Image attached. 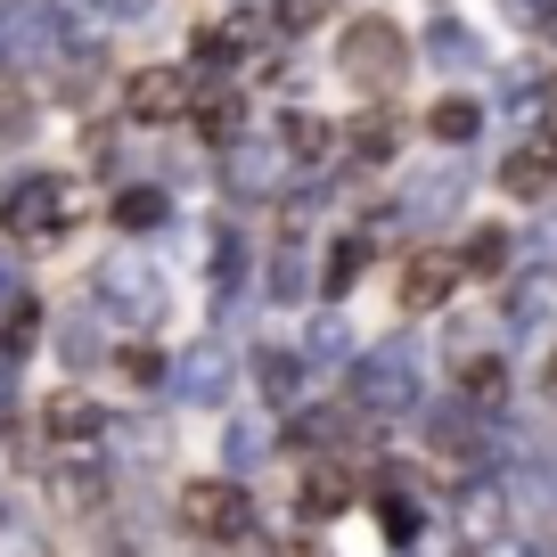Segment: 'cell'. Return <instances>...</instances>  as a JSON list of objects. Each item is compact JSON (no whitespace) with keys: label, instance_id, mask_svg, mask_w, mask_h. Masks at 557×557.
I'll return each instance as SVG.
<instances>
[{"label":"cell","instance_id":"obj_23","mask_svg":"<svg viewBox=\"0 0 557 557\" xmlns=\"http://www.w3.org/2000/svg\"><path fill=\"white\" fill-rule=\"evenodd\" d=\"M58 352H66V361H74V369H83V361H90V352H99V336H90V329H83V320H66V336H58Z\"/></svg>","mask_w":557,"mask_h":557},{"label":"cell","instance_id":"obj_21","mask_svg":"<svg viewBox=\"0 0 557 557\" xmlns=\"http://www.w3.org/2000/svg\"><path fill=\"white\" fill-rule=\"evenodd\" d=\"M0 557H50V549H41L34 524H9V517H0Z\"/></svg>","mask_w":557,"mask_h":557},{"label":"cell","instance_id":"obj_22","mask_svg":"<svg viewBox=\"0 0 557 557\" xmlns=\"http://www.w3.org/2000/svg\"><path fill=\"white\" fill-rule=\"evenodd\" d=\"M329 17V0H278V25H287V34H304V25H320Z\"/></svg>","mask_w":557,"mask_h":557},{"label":"cell","instance_id":"obj_16","mask_svg":"<svg viewBox=\"0 0 557 557\" xmlns=\"http://www.w3.org/2000/svg\"><path fill=\"white\" fill-rule=\"evenodd\" d=\"M329 148H336V132H329V123H320V115H287V157H329Z\"/></svg>","mask_w":557,"mask_h":557},{"label":"cell","instance_id":"obj_7","mask_svg":"<svg viewBox=\"0 0 557 557\" xmlns=\"http://www.w3.org/2000/svg\"><path fill=\"white\" fill-rule=\"evenodd\" d=\"M173 385H181V401H222L230 394V352L222 345H189L181 369H173Z\"/></svg>","mask_w":557,"mask_h":557},{"label":"cell","instance_id":"obj_1","mask_svg":"<svg viewBox=\"0 0 557 557\" xmlns=\"http://www.w3.org/2000/svg\"><path fill=\"white\" fill-rule=\"evenodd\" d=\"M401 66H410V41H401V25H385V17L345 25V41H336V74H345V83H361V90H394V83H401Z\"/></svg>","mask_w":557,"mask_h":557},{"label":"cell","instance_id":"obj_17","mask_svg":"<svg viewBox=\"0 0 557 557\" xmlns=\"http://www.w3.org/2000/svg\"><path fill=\"white\" fill-rule=\"evenodd\" d=\"M115 222H123V230H157V222H164V197H157V189H123V197H115Z\"/></svg>","mask_w":557,"mask_h":557},{"label":"cell","instance_id":"obj_6","mask_svg":"<svg viewBox=\"0 0 557 557\" xmlns=\"http://www.w3.org/2000/svg\"><path fill=\"white\" fill-rule=\"evenodd\" d=\"M361 401H369L377 418L410 410V401H418V369H410V352H377V361H361Z\"/></svg>","mask_w":557,"mask_h":557},{"label":"cell","instance_id":"obj_25","mask_svg":"<svg viewBox=\"0 0 557 557\" xmlns=\"http://www.w3.org/2000/svg\"><path fill=\"white\" fill-rule=\"evenodd\" d=\"M385 533H394V541H418V508H410V500H385Z\"/></svg>","mask_w":557,"mask_h":557},{"label":"cell","instance_id":"obj_20","mask_svg":"<svg viewBox=\"0 0 557 557\" xmlns=\"http://www.w3.org/2000/svg\"><path fill=\"white\" fill-rule=\"evenodd\" d=\"M361 262H369V238H345V246L329 255V287H336V296H345L352 278H361Z\"/></svg>","mask_w":557,"mask_h":557},{"label":"cell","instance_id":"obj_3","mask_svg":"<svg viewBox=\"0 0 557 557\" xmlns=\"http://www.w3.org/2000/svg\"><path fill=\"white\" fill-rule=\"evenodd\" d=\"M181 524H189L197 541H246L255 533V500H246L238 484H189L181 492Z\"/></svg>","mask_w":557,"mask_h":557},{"label":"cell","instance_id":"obj_24","mask_svg":"<svg viewBox=\"0 0 557 557\" xmlns=\"http://www.w3.org/2000/svg\"><path fill=\"white\" fill-rule=\"evenodd\" d=\"M25 115H34V107H25L9 83H0V139H17V132H25Z\"/></svg>","mask_w":557,"mask_h":557},{"label":"cell","instance_id":"obj_19","mask_svg":"<svg viewBox=\"0 0 557 557\" xmlns=\"http://www.w3.org/2000/svg\"><path fill=\"white\" fill-rule=\"evenodd\" d=\"M500 262H508V230H475V238H468V271L500 278Z\"/></svg>","mask_w":557,"mask_h":557},{"label":"cell","instance_id":"obj_9","mask_svg":"<svg viewBox=\"0 0 557 557\" xmlns=\"http://www.w3.org/2000/svg\"><path fill=\"white\" fill-rule=\"evenodd\" d=\"M451 287H459L451 255H418L410 278H401V304H410V312H435V304H451Z\"/></svg>","mask_w":557,"mask_h":557},{"label":"cell","instance_id":"obj_13","mask_svg":"<svg viewBox=\"0 0 557 557\" xmlns=\"http://www.w3.org/2000/svg\"><path fill=\"white\" fill-rule=\"evenodd\" d=\"M345 500H352V475L320 459V468L304 475V517H336V508H345Z\"/></svg>","mask_w":557,"mask_h":557},{"label":"cell","instance_id":"obj_12","mask_svg":"<svg viewBox=\"0 0 557 557\" xmlns=\"http://www.w3.org/2000/svg\"><path fill=\"white\" fill-rule=\"evenodd\" d=\"M99 492H107V475L90 468V459H66V468L50 475V500L58 508H99Z\"/></svg>","mask_w":557,"mask_h":557},{"label":"cell","instance_id":"obj_8","mask_svg":"<svg viewBox=\"0 0 557 557\" xmlns=\"http://www.w3.org/2000/svg\"><path fill=\"white\" fill-rule=\"evenodd\" d=\"M500 189H508V197H549V189H557V139L517 148V157L500 164Z\"/></svg>","mask_w":557,"mask_h":557},{"label":"cell","instance_id":"obj_2","mask_svg":"<svg viewBox=\"0 0 557 557\" xmlns=\"http://www.w3.org/2000/svg\"><path fill=\"white\" fill-rule=\"evenodd\" d=\"M0 222H9V238H58V230L74 222V189L66 181H50V173H34V181H17L9 189V206H0Z\"/></svg>","mask_w":557,"mask_h":557},{"label":"cell","instance_id":"obj_11","mask_svg":"<svg viewBox=\"0 0 557 557\" xmlns=\"http://www.w3.org/2000/svg\"><path fill=\"white\" fill-rule=\"evenodd\" d=\"M246 132V99L238 90H213V99H197V139H213V148H238Z\"/></svg>","mask_w":557,"mask_h":557},{"label":"cell","instance_id":"obj_15","mask_svg":"<svg viewBox=\"0 0 557 557\" xmlns=\"http://www.w3.org/2000/svg\"><path fill=\"white\" fill-rule=\"evenodd\" d=\"M34 336H41V312H34V304H17V312L0 320V361H25V352H34Z\"/></svg>","mask_w":557,"mask_h":557},{"label":"cell","instance_id":"obj_4","mask_svg":"<svg viewBox=\"0 0 557 557\" xmlns=\"http://www.w3.org/2000/svg\"><path fill=\"white\" fill-rule=\"evenodd\" d=\"M99 304L115 320H132V329H148V320L164 312V278L148 271V262H107L99 271Z\"/></svg>","mask_w":557,"mask_h":557},{"label":"cell","instance_id":"obj_14","mask_svg":"<svg viewBox=\"0 0 557 557\" xmlns=\"http://www.w3.org/2000/svg\"><path fill=\"white\" fill-rule=\"evenodd\" d=\"M475 123H484V115H475L468 99H435V115H426V132H435V139H451V148H459V139H475Z\"/></svg>","mask_w":557,"mask_h":557},{"label":"cell","instance_id":"obj_10","mask_svg":"<svg viewBox=\"0 0 557 557\" xmlns=\"http://www.w3.org/2000/svg\"><path fill=\"white\" fill-rule=\"evenodd\" d=\"M41 426H50V443H90L107 426V410L90 394H50V410H41Z\"/></svg>","mask_w":557,"mask_h":557},{"label":"cell","instance_id":"obj_5","mask_svg":"<svg viewBox=\"0 0 557 557\" xmlns=\"http://www.w3.org/2000/svg\"><path fill=\"white\" fill-rule=\"evenodd\" d=\"M123 107H132L139 123H173V115H189V107H197V83L181 66H139L132 83H123Z\"/></svg>","mask_w":557,"mask_h":557},{"label":"cell","instance_id":"obj_18","mask_svg":"<svg viewBox=\"0 0 557 557\" xmlns=\"http://www.w3.org/2000/svg\"><path fill=\"white\" fill-rule=\"evenodd\" d=\"M345 139H352V157H394V115H361Z\"/></svg>","mask_w":557,"mask_h":557}]
</instances>
